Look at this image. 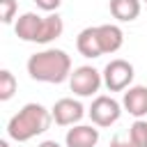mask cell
<instances>
[{
  "label": "cell",
  "mask_w": 147,
  "mask_h": 147,
  "mask_svg": "<svg viewBox=\"0 0 147 147\" xmlns=\"http://www.w3.org/2000/svg\"><path fill=\"white\" fill-rule=\"evenodd\" d=\"M28 74L39 83H64L71 76V57L62 48H44L30 55Z\"/></svg>",
  "instance_id": "1"
},
{
  "label": "cell",
  "mask_w": 147,
  "mask_h": 147,
  "mask_svg": "<svg viewBox=\"0 0 147 147\" xmlns=\"http://www.w3.org/2000/svg\"><path fill=\"white\" fill-rule=\"evenodd\" d=\"M53 122V113L46 110L41 103H25L9 122H7V136L16 142H28L34 136H41L48 131Z\"/></svg>",
  "instance_id": "2"
},
{
  "label": "cell",
  "mask_w": 147,
  "mask_h": 147,
  "mask_svg": "<svg viewBox=\"0 0 147 147\" xmlns=\"http://www.w3.org/2000/svg\"><path fill=\"white\" fill-rule=\"evenodd\" d=\"M101 83H103V74L96 71L90 64L76 67L71 71V76H69V87L78 96H92V94H96L99 87H101Z\"/></svg>",
  "instance_id": "3"
},
{
  "label": "cell",
  "mask_w": 147,
  "mask_h": 147,
  "mask_svg": "<svg viewBox=\"0 0 147 147\" xmlns=\"http://www.w3.org/2000/svg\"><path fill=\"white\" fill-rule=\"evenodd\" d=\"M133 64L126 62V60H110L106 67H103V85L110 90V92H122V90H129L131 87V80H133Z\"/></svg>",
  "instance_id": "4"
},
{
  "label": "cell",
  "mask_w": 147,
  "mask_h": 147,
  "mask_svg": "<svg viewBox=\"0 0 147 147\" xmlns=\"http://www.w3.org/2000/svg\"><path fill=\"white\" fill-rule=\"evenodd\" d=\"M87 113H90V119H92L96 126H110V124H115V122L119 119V115H122V103L115 101L113 96L101 94V96H96V99L92 101V106H90Z\"/></svg>",
  "instance_id": "5"
},
{
  "label": "cell",
  "mask_w": 147,
  "mask_h": 147,
  "mask_svg": "<svg viewBox=\"0 0 147 147\" xmlns=\"http://www.w3.org/2000/svg\"><path fill=\"white\" fill-rule=\"evenodd\" d=\"M51 113H53V122H55L57 126H76V124L83 119L85 108H83L80 101L64 96V99L55 101V106L51 108Z\"/></svg>",
  "instance_id": "6"
},
{
  "label": "cell",
  "mask_w": 147,
  "mask_h": 147,
  "mask_svg": "<svg viewBox=\"0 0 147 147\" xmlns=\"http://www.w3.org/2000/svg\"><path fill=\"white\" fill-rule=\"evenodd\" d=\"M122 108L133 115L136 119L147 117V87L145 85H133L124 92L122 96Z\"/></svg>",
  "instance_id": "7"
},
{
  "label": "cell",
  "mask_w": 147,
  "mask_h": 147,
  "mask_svg": "<svg viewBox=\"0 0 147 147\" xmlns=\"http://www.w3.org/2000/svg\"><path fill=\"white\" fill-rule=\"evenodd\" d=\"M64 142H67V147H96L99 129H94L90 124H76L67 131Z\"/></svg>",
  "instance_id": "8"
},
{
  "label": "cell",
  "mask_w": 147,
  "mask_h": 147,
  "mask_svg": "<svg viewBox=\"0 0 147 147\" xmlns=\"http://www.w3.org/2000/svg\"><path fill=\"white\" fill-rule=\"evenodd\" d=\"M41 21H44V16L34 14V11H25V14H21L18 21L14 23L16 37L23 39V41H37L39 30H41Z\"/></svg>",
  "instance_id": "9"
},
{
  "label": "cell",
  "mask_w": 147,
  "mask_h": 147,
  "mask_svg": "<svg viewBox=\"0 0 147 147\" xmlns=\"http://www.w3.org/2000/svg\"><path fill=\"white\" fill-rule=\"evenodd\" d=\"M76 48H78V53L83 55V57H99V55H103V51H101V41H99V30L96 28H85V30H80L78 32V37H76Z\"/></svg>",
  "instance_id": "10"
},
{
  "label": "cell",
  "mask_w": 147,
  "mask_h": 147,
  "mask_svg": "<svg viewBox=\"0 0 147 147\" xmlns=\"http://www.w3.org/2000/svg\"><path fill=\"white\" fill-rule=\"evenodd\" d=\"M99 30V41H101V51L103 53H117L124 44V32L119 25L115 23H103V25H96Z\"/></svg>",
  "instance_id": "11"
},
{
  "label": "cell",
  "mask_w": 147,
  "mask_h": 147,
  "mask_svg": "<svg viewBox=\"0 0 147 147\" xmlns=\"http://www.w3.org/2000/svg\"><path fill=\"white\" fill-rule=\"evenodd\" d=\"M113 18L119 23H131L140 16V0H110L108 2Z\"/></svg>",
  "instance_id": "12"
},
{
  "label": "cell",
  "mask_w": 147,
  "mask_h": 147,
  "mask_svg": "<svg viewBox=\"0 0 147 147\" xmlns=\"http://www.w3.org/2000/svg\"><path fill=\"white\" fill-rule=\"evenodd\" d=\"M62 30H64V23H62V18H60L57 11L44 16V21H41V30H39V37H37V44H48V41L57 39V37L62 34Z\"/></svg>",
  "instance_id": "13"
},
{
  "label": "cell",
  "mask_w": 147,
  "mask_h": 147,
  "mask_svg": "<svg viewBox=\"0 0 147 147\" xmlns=\"http://www.w3.org/2000/svg\"><path fill=\"white\" fill-rule=\"evenodd\" d=\"M16 92V78L9 69L0 71V101H9Z\"/></svg>",
  "instance_id": "14"
},
{
  "label": "cell",
  "mask_w": 147,
  "mask_h": 147,
  "mask_svg": "<svg viewBox=\"0 0 147 147\" xmlns=\"http://www.w3.org/2000/svg\"><path fill=\"white\" fill-rule=\"evenodd\" d=\"M129 138L138 147H147V119H136L129 129Z\"/></svg>",
  "instance_id": "15"
},
{
  "label": "cell",
  "mask_w": 147,
  "mask_h": 147,
  "mask_svg": "<svg viewBox=\"0 0 147 147\" xmlns=\"http://www.w3.org/2000/svg\"><path fill=\"white\" fill-rule=\"evenodd\" d=\"M16 0H0V21L2 23H11L14 14H16Z\"/></svg>",
  "instance_id": "16"
},
{
  "label": "cell",
  "mask_w": 147,
  "mask_h": 147,
  "mask_svg": "<svg viewBox=\"0 0 147 147\" xmlns=\"http://www.w3.org/2000/svg\"><path fill=\"white\" fill-rule=\"evenodd\" d=\"M34 2H37L39 9H44V11H48V14H55L57 7L62 5V0H34Z\"/></svg>",
  "instance_id": "17"
},
{
  "label": "cell",
  "mask_w": 147,
  "mask_h": 147,
  "mask_svg": "<svg viewBox=\"0 0 147 147\" xmlns=\"http://www.w3.org/2000/svg\"><path fill=\"white\" fill-rule=\"evenodd\" d=\"M110 147H138V145H136L131 138H119V136H117V138L110 140Z\"/></svg>",
  "instance_id": "18"
},
{
  "label": "cell",
  "mask_w": 147,
  "mask_h": 147,
  "mask_svg": "<svg viewBox=\"0 0 147 147\" xmlns=\"http://www.w3.org/2000/svg\"><path fill=\"white\" fill-rule=\"evenodd\" d=\"M37 147H62V145H60L57 140H44V142H41V145H37Z\"/></svg>",
  "instance_id": "19"
},
{
  "label": "cell",
  "mask_w": 147,
  "mask_h": 147,
  "mask_svg": "<svg viewBox=\"0 0 147 147\" xmlns=\"http://www.w3.org/2000/svg\"><path fill=\"white\" fill-rule=\"evenodd\" d=\"M0 147H9V142L7 140H0Z\"/></svg>",
  "instance_id": "20"
},
{
  "label": "cell",
  "mask_w": 147,
  "mask_h": 147,
  "mask_svg": "<svg viewBox=\"0 0 147 147\" xmlns=\"http://www.w3.org/2000/svg\"><path fill=\"white\" fill-rule=\"evenodd\" d=\"M145 2H147V0H145Z\"/></svg>",
  "instance_id": "21"
}]
</instances>
